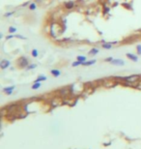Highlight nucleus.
<instances>
[{
    "mask_svg": "<svg viewBox=\"0 0 141 149\" xmlns=\"http://www.w3.org/2000/svg\"><path fill=\"white\" fill-rule=\"evenodd\" d=\"M113 60V58H112V57H108V58H106V59H105V62H111V61Z\"/></svg>",
    "mask_w": 141,
    "mask_h": 149,
    "instance_id": "obj_27",
    "label": "nucleus"
},
{
    "mask_svg": "<svg viewBox=\"0 0 141 149\" xmlns=\"http://www.w3.org/2000/svg\"><path fill=\"white\" fill-rule=\"evenodd\" d=\"M16 63H17V66L19 67V68H25V67L29 66L28 60L25 57H20V58H18V60H17Z\"/></svg>",
    "mask_w": 141,
    "mask_h": 149,
    "instance_id": "obj_2",
    "label": "nucleus"
},
{
    "mask_svg": "<svg viewBox=\"0 0 141 149\" xmlns=\"http://www.w3.org/2000/svg\"><path fill=\"white\" fill-rule=\"evenodd\" d=\"M9 32L10 33H16V27H13V26H11V27H9Z\"/></svg>",
    "mask_w": 141,
    "mask_h": 149,
    "instance_id": "obj_22",
    "label": "nucleus"
},
{
    "mask_svg": "<svg viewBox=\"0 0 141 149\" xmlns=\"http://www.w3.org/2000/svg\"><path fill=\"white\" fill-rule=\"evenodd\" d=\"M58 93H59L62 97H67V96H69L70 94H72L70 87H64V88H61L59 91H58Z\"/></svg>",
    "mask_w": 141,
    "mask_h": 149,
    "instance_id": "obj_3",
    "label": "nucleus"
},
{
    "mask_svg": "<svg viewBox=\"0 0 141 149\" xmlns=\"http://www.w3.org/2000/svg\"><path fill=\"white\" fill-rule=\"evenodd\" d=\"M95 63H96V60H90V61L84 62L82 65H83V66H90V65H93V64H95Z\"/></svg>",
    "mask_w": 141,
    "mask_h": 149,
    "instance_id": "obj_16",
    "label": "nucleus"
},
{
    "mask_svg": "<svg viewBox=\"0 0 141 149\" xmlns=\"http://www.w3.org/2000/svg\"><path fill=\"white\" fill-rule=\"evenodd\" d=\"M50 104H51L52 107H58V105L63 104V101H62L61 98H53L50 101Z\"/></svg>",
    "mask_w": 141,
    "mask_h": 149,
    "instance_id": "obj_4",
    "label": "nucleus"
},
{
    "mask_svg": "<svg viewBox=\"0 0 141 149\" xmlns=\"http://www.w3.org/2000/svg\"><path fill=\"white\" fill-rule=\"evenodd\" d=\"M36 8H37V5H36V3H30V4H29V9H30L31 11H34V10H36Z\"/></svg>",
    "mask_w": 141,
    "mask_h": 149,
    "instance_id": "obj_19",
    "label": "nucleus"
},
{
    "mask_svg": "<svg viewBox=\"0 0 141 149\" xmlns=\"http://www.w3.org/2000/svg\"><path fill=\"white\" fill-rule=\"evenodd\" d=\"M141 78L140 75H132V76H128V77H124V81H129V82H135V81H139Z\"/></svg>",
    "mask_w": 141,
    "mask_h": 149,
    "instance_id": "obj_1",
    "label": "nucleus"
},
{
    "mask_svg": "<svg viewBox=\"0 0 141 149\" xmlns=\"http://www.w3.org/2000/svg\"><path fill=\"white\" fill-rule=\"evenodd\" d=\"M41 87V82H34L32 85V89H38Z\"/></svg>",
    "mask_w": 141,
    "mask_h": 149,
    "instance_id": "obj_21",
    "label": "nucleus"
},
{
    "mask_svg": "<svg viewBox=\"0 0 141 149\" xmlns=\"http://www.w3.org/2000/svg\"><path fill=\"white\" fill-rule=\"evenodd\" d=\"M98 52H99V50H98V49H95V48H94V49H92V50H90L89 54H90V55H95V54H97Z\"/></svg>",
    "mask_w": 141,
    "mask_h": 149,
    "instance_id": "obj_17",
    "label": "nucleus"
},
{
    "mask_svg": "<svg viewBox=\"0 0 141 149\" xmlns=\"http://www.w3.org/2000/svg\"><path fill=\"white\" fill-rule=\"evenodd\" d=\"M138 39V37H135V36H130L127 39H125L123 41V43H126V44H130V43H133L134 41H136Z\"/></svg>",
    "mask_w": 141,
    "mask_h": 149,
    "instance_id": "obj_7",
    "label": "nucleus"
},
{
    "mask_svg": "<svg viewBox=\"0 0 141 149\" xmlns=\"http://www.w3.org/2000/svg\"><path fill=\"white\" fill-rule=\"evenodd\" d=\"M136 50H137V53L138 54H141V45H138L136 47Z\"/></svg>",
    "mask_w": 141,
    "mask_h": 149,
    "instance_id": "obj_24",
    "label": "nucleus"
},
{
    "mask_svg": "<svg viewBox=\"0 0 141 149\" xmlns=\"http://www.w3.org/2000/svg\"><path fill=\"white\" fill-rule=\"evenodd\" d=\"M15 89V86L13 85V86H10V87H5V88L3 89V91H4V93H6L7 95H11L13 93V90Z\"/></svg>",
    "mask_w": 141,
    "mask_h": 149,
    "instance_id": "obj_11",
    "label": "nucleus"
},
{
    "mask_svg": "<svg viewBox=\"0 0 141 149\" xmlns=\"http://www.w3.org/2000/svg\"><path fill=\"white\" fill-rule=\"evenodd\" d=\"M136 89H141V81H139V83H138V85H137Z\"/></svg>",
    "mask_w": 141,
    "mask_h": 149,
    "instance_id": "obj_29",
    "label": "nucleus"
},
{
    "mask_svg": "<svg viewBox=\"0 0 141 149\" xmlns=\"http://www.w3.org/2000/svg\"><path fill=\"white\" fill-rule=\"evenodd\" d=\"M36 2H37V3H41V2H42V0H36Z\"/></svg>",
    "mask_w": 141,
    "mask_h": 149,
    "instance_id": "obj_32",
    "label": "nucleus"
},
{
    "mask_svg": "<svg viewBox=\"0 0 141 149\" xmlns=\"http://www.w3.org/2000/svg\"><path fill=\"white\" fill-rule=\"evenodd\" d=\"M28 4H29V2H25L24 4H22V7H25V6L28 5Z\"/></svg>",
    "mask_w": 141,
    "mask_h": 149,
    "instance_id": "obj_31",
    "label": "nucleus"
},
{
    "mask_svg": "<svg viewBox=\"0 0 141 149\" xmlns=\"http://www.w3.org/2000/svg\"><path fill=\"white\" fill-rule=\"evenodd\" d=\"M83 63L82 62H80V61H78V60H76L75 61V62H73L72 63V66L73 67H76V66H79V65H82Z\"/></svg>",
    "mask_w": 141,
    "mask_h": 149,
    "instance_id": "obj_18",
    "label": "nucleus"
},
{
    "mask_svg": "<svg viewBox=\"0 0 141 149\" xmlns=\"http://www.w3.org/2000/svg\"><path fill=\"white\" fill-rule=\"evenodd\" d=\"M123 6H125L126 8H128V9H130V7H129L130 6L129 4H123Z\"/></svg>",
    "mask_w": 141,
    "mask_h": 149,
    "instance_id": "obj_30",
    "label": "nucleus"
},
{
    "mask_svg": "<svg viewBox=\"0 0 141 149\" xmlns=\"http://www.w3.org/2000/svg\"><path fill=\"white\" fill-rule=\"evenodd\" d=\"M9 66H10V61L9 60L3 59V60L0 62V67H1L2 70H5V69H7Z\"/></svg>",
    "mask_w": 141,
    "mask_h": 149,
    "instance_id": "obj_5",
    "label": "nucleus"
},
{
    "mask_svg": "<svg viewBox=\"0 0 141 149\" xmlns=\"http://www.w3.org/2000/svg\"><path fill=\"white\" fill-rule=\"evenodd\" d=\"M76 60H78V61H80V62H82V63H84V62H86L87 61V58H86V56L78 55L77 57H76Z\"/></svg>",
    "mask_w": 141,
    "mask_h": 149,
    "instance_id": "obj_14",
    "label": "nucleus"
},
{
    "mask_svg": "<svg viewBox=\"0 0 141 149\" xmlns=\"http://www.w3.org/2000/svg\"><path fill=\"white\" fill-rule=\"evenodd\" d=\"M36 67H37V65H36V64H31V65H29V66H28V70H31V69H35V68H36Z\"/></svg>",
    "mask_w": 141,
    "mask_h": 149,
    "instance_id": "obj_25",
    "label": "nucleus"
},
{
    "mask_svg": "<svg viewBox=\"0 0 141 149\" xmlns=\"http://www.w3.org/2000/svg\"><path fill=\"white\" fill-rule=\"evenodd\" d=\"M13 14H14V12H10V13H7V14H5V15H4V17H11Z\"/></svg>",
    "mask_w": 141,
    "mask_h": 149,
    "instance_id": "obj_26",
    "label": "nucleus"
},
{
    "mask_svg": "<svg viewBox=\"0 0 141 149\" xmlns=\"http://www.w3.org/2000/svg\"><path fill=\"white\" fill-rule=\"evenodd\" d=\"M117 83L118 82H114V81H110V80H108V81H103V84L105 86V87H108V88H110V87H113V86H115Z\"/></svg>",
    "mask_w": 141,
    "mask_h": 149,
    "instance_id": "obj_9",
    "label": "nucleus"
},
{
    "mask_svg": "<svg viewBox=\"0 0 141 149\" xmlns=\"http://www.w3.org/2000/svg\"><path fill=\"white\" fill-rule=\"evenodd\" d=\"M43 80H46V77H44V76H39L38 78L35 80V82H41V81H43Z\"/></svg>",
    "mask_w": 141,
    "mask_h": 149,
    "instance_id": "obj_15",
    "label": "nucleus"
},
{
    "mask_svg": "<svg viewBox=\"0 0 141 149\" xmlns=\"http://www.w3.org/2000/svg\"><path fill=\"white\" fill-rule=\"evenodd\" d=\"M111 64L117 65V66H123L125 64V62H124V60H121V59H113L111 61Z\"/></svg>",
    "mask_w": 141,
    "mask_h": 149,
    "instance_id": "obj_8",
    "label": "nucleus"
},
{
    "mask_svg": "<svg viewBox=\"0 0 141 149\" xmlns=\"http://www.w3.org/2000/svg\"><path fill=\"white\" fill-rule=\"evenodd\" d=\"M75 2L74 1H68V2H66L65 4H64V7H65V9L67 10H72V9H74L75 8Z\"/></svg>",
    "mask_w": 141,
    "mask_h": 149,
    "instance_id": "obj_6",
    "label": "nucleus"
},
{
    "mask_svg": "<svg viewBox=\"0 0 141 149\" xmlns=\"http://www.w3.org/2000/svg\"><path fill=\"white\" fill-rule=\"evenodd\" d=\"M13 37H15V36H13V35H9V36H7V37H6V39H7V40H10V39H12Z\"/></svg>",
    "mask_w": 141,
    "mask_h": 149,
    "instance_id": "obj_28",
    "label": "nucleus"
},
{
    "mask_svg": "<svg viewBox=\"0 0 141 149\" xmlns=\"http://www.w3.org/2000/svg\"><path fill=\"white\" fill-rule=\"evenodd\" d=\"M51 75L53 76V77H59L60 76V74H61V72H60L59 70H56V69H54V70H51Z\"/></svg>",
    "mask_w": 141,
    "mask_h": 149,
    "instance_id": "obj_13",
    "label": "nucleus"
},
{
    "mask_svg": "<svg viewBox=\"0 0 141 149\" xmlns=\"http://www.w3.org/2000/svg\"><path fill=\"white\" fill-rule=\"evenodd\" d=\"M126 56H127L130 60H132V61H134V62H136V61L138 60V57H137V55H135V54H132V53H127Z\"/></svg>",
    "mask_w": 141,
    "mask_h": 149,
    "instance_id": "obj_10",
    "label": "nucleus"
},
{
    "mask_svg": "<svg viewBox=\"0 0 141 149\" xmlns=\"http://www.w3.org/2000/svg\"><path fill=\"white\" fill-rule=\"evenodd\" d=\"M107 12H109V8L108 7H106V5L104 4V5H103V14H106Z\"/></svg>",
    "mask_w": 141,
    "mask_h": 149,
    "instance_id": "obj_23",
    "label": "nucleus"
},
{
    "mask_svg": "<svg viewBox=\"0 0 141 149\" xmlns=\"http://www.w3.org/2000/svg\"><path fill=\"white\" fill-rule=\"evenodd\" d=\"M112 44H117V42H111V43H104L103 45V49H111L112 47Z\"/></svg>",
    "mask_w": 141,
    "mask_h": 149,
    "instance_id": "obj_12",
    "label": "nucleus"
},
{
    "mask_svg": "<svg viewBox=\"0 0 141 149\" xmlns=\"http://www.w3.org/2000/svg\"><path fill=\"white\" fill-rule=\"evenodd\" d=\"M31 54H32V56H33V57H35V58H36V57H38V55H39L38 50H35V49H34V50H32V51H31Z\"/></svg>",
    "mask_w": 141,
    "mask_h": 149,
    "instance_id": "obj_20",
    "label": "nucleus"
}]
</instances>
